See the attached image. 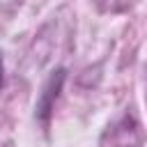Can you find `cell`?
<instances>
[{"label":"cell","mask_w":147,"mask_h":147,"mask_svg":"<svg viewBox=\"0 0 147 147\" xmlns=\"http://www.w3.org/2000/svg\"><path fill=\"white\" fill-rule=\"evenodd\" d=\"M0 85H2V55H0Z\"/></svg>","instance_id":"1"}]
</instances>
